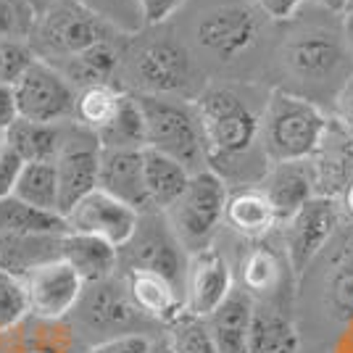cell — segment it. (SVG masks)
Here are the masks:
<instances>
[{
    "instance_id": "43",
    "label": "cell",
    "mask_w": 353,
    "mask_h": 353,
    "mask_svg": "<svg viewBox=\"0 0 353 353\" xmlns=\"http://www.w3.org/2000/svg\"><path fill=\"white\" fill-rule=\"evenodd\" d=\"M259 3V8L264 11L269 19H274V21H288V19H293L298 14V8L303 6V0H256Z\"/></svg>"
},
{
    "instance_id": "25",
    "label": "cell",
    "mask_w": 353,
    "mask_h": 353,
    "mask_svg": "<svg viewBox=\"0 0 353 353\" xmlns=\"http://www.w3.org/2000/svg\"><path fill=\"white\" fill-rule=\"evenodd\" d=\"M143 179L150 211H166L190 182V172L159 150L143 148Z\"/></svg>"
},
{
    "instance_id": "51",
    "label": "cell",
    "mask_w": 353,
    "mask_h": 353,
    "mask_svg": "<svg viewBox=\"0 0 353 353\" xmlns=\"http://www.w3.org/2000/svg\"><path fill=\"white\" fill-rule=\"evenodd\" d=\"M82 3H85V0H82Z\"/></svg>"
},
{
    "instance_id": "44",
    "label": "cell",
    "mask_w": 353,
    "mask_h": 353,
    "mask_svg": "<svg viewBox=\"0 0 353 353\" xmlns=\"http://www.w3.org/2000/svg\"><path fill=\"white\" fill-rule=\"evenodd\" d=\"M335 108H338L340 121L353 130V74L340 85L338 95H335Z\"/></svg>"
},
{
    "instance_id": "19",
    "label": "cell",
    "mask_w": 353,
    "mask_h": 353,
    "mask_svg": "<svg viewBox=\"0 0 353 353\" xmlns=\"http://www.w3.org/2000/svg\"><path fill=\"white\" fill-rule=\"evenodd\" d=\"M256 301L245 288H232L206 322L216 353H248L250 324H253Z\"/></svg>"
},
{
    "instance_id": "50",
    "label": "cell",
    "mask_w": 353,
    "mask_h": 353,
    "mask_svg": "<svg viewBox=\"0 0 353 353\" xmlns=\"http://www.w3.org/2000/svg\"><path fill=\"white\" fill-rule=\"evenodd\" d=\"M0 198H3V195H0Z\"/></svg>"
},
{
    "instance_id": "5",
    "label": "cell",
    "mask_w": 353,
    "mask_h": 353,
    "mask_svg": "<svg viewBox=\"0 0 353 353\" xmlns=\"http://www.w3.org/2000/svg\"><path fill=\"white\" fill-rule=\"evenodd\" d=\"M134 98L145 121V148L179 161L190 174L208 169L203 166L206 163L203 140L190 101L159 98V95H134Z\"/></svg>"
},
{
    "instance_id": "13",
    "label": "cell",
    "mask_w": 353,
    "mask_h": 353,
    "mask_svg": "<svg viewBox=\"0 0 353 353\" xmlns=\"http://www.w3.org/2000/svg\"><path fill=\"white\" fill-rule=\"evenodd\" d=\"M27 301H30V316L45 322H61L66 319L77 306L85 282L63 259L48 261L27 272L24 277Z\"/></svg>"
},
{
    "instance_id": "1",
    "label": "cell",
    "mask_w": 353,
    "mask_h": 353,
    "mask_svg": "<svg viewBox=\"0 0 353 353\" xmlns=\"http://www.w3.org/2000/svg\"><path fill=\"white\" fill-rule=\"evenodd\" d=\"M108 37H117L114 24H108L82 0H50L43 11L34 14L27 43L34 59L61 69L82 50Z\"/></svg>"
},
{
    "instance_id": "4",
    "label": "cell",
    "mask_w": 353,
    "mask_h": 353,
    "mask_svg": "<svg viewBox=\"0 0 353 353\" xmlns=\"http://www.w3.org/2000/svg\"><path fill=\"white\" fill-rule=\"evenodd\" d=\"M66 322L85 348L119 335H150L148 327L153 324L137 311L119 272L101 282H88Z\"/></svg>"
},
{
    "instance_id": "3",
    "label": "cell",
    "mask_w": 353,
    "mask_h": 353,
    "mask_svg": "<svg viewBox=\"0 0 353 353\" xmlns=\"http://www.w3.org/2000/svg\"><path fill=\"white\" fill-rule=\"evenodd\" d=\"M330 117L306 98L274 90L259 119V137L272 163L306 161L319 145Z\"/></svg>"
},
{
    "instance_id": "24",
    "label": "cell",
    "mask_w": 353,
    "mask_h": 353,
    "mask_svg": "<svg viewBox=\"0 0 353 353\" xmlns=\"http://www.w3.org/2000/svg\"><path fill=\"white\" fill-rule=\"evenodd\" d=\"M72 121V119H69ZM40 124V121H27V119H14L6 130H3V143L14 150L21 161H53L59 156L66 124Z\"/></svg>"
},
{
    "instance_id": "35",
    "label": "cell",
    "mask_w": 353,
    "mask_h": 353,
    "mask_svg": "<svg viewBox=\"0 0 353 353\" xmlns=\"http://www.w3.org/2000/svg\"><path fill=\"white\" fill-rule=\"evenodd\" d=\"M27 316H30V301L24 280L19 274L0 269V335L16 330Z\"/></svg>"
},
{
    "instance_id": "38",
    "label": "cell",
    "mask_w": 353,
    "mask_h": 353,
    "mask_svg": "<svg viewBox=\"0 0 353 353\" xmlns=\"http://www.w3.org/2000/svg\"><path fill=\"white\" fill-rule=\"evenodd\" d=\"M32 61L34 53L27 40L0 37V85H14Z\"/></svg>"
},
{
    "instance_id": "47",
    "label": "cell",
    "mask_w": 353,
    "mask_h": 353,
    "mask_svg": "<svg viewBox=\"0 0 353 353\" xmlns=\"http://www.w3.org/2000/svg\"><path fill=\"white\" fill-rule=\"evenodd\" d=\"M311 3L322 6V8H327V11H345V8L351 6V0H311Z\"/></svg>"
},
{
    "instance_id": "32",
    "label": "cell",
    "mask_w": 353,
    "mask_h": 353,
    "mask_svg": "<svg viewBox=\"0 0 353 353\" xmlns=\"http://www.w3.org/2000/svg\"><path fill=\"white\" fill-rule=\"evenodd\" d=\"M8 195L30 203L43 211L61 214L59 206V179H56V166L53 161H27L16 176L14 188Z\"/></svg>"
},
{
    "instance_id": "23",
    "label": "cell",
    "mask_w": 353,
    "mask_h": 353,
    "mask_svg": "<svg viewBox=\"0 0 353 353\" xmlns=\"http://www.w3.org/2000/svg\"><path fill=\"white\" fill-rule=\"evenodd\" d=\"M61 259L82 277V282H101L119 272V250L105 240L79 232H63Z\"/></svg>"
},
{
    "instance_id": "31",
    "label": "cell",
    "mask_w": 353,
    "mask_h": 353,
    "mask_svg": "<svg viewBox=\"0 0 353 353\" xmlns=\"http://www.w3.org/2000/svg\"><path fill=\"white\" fill-rule=\"evenodd\" d=\"M61 214L34 208L14 195L0 198V235H63Z\"/></svg>"
},
{
    "instance_id": "11",
    "label": "cell",
    "mask_w": 353,
    "mask_h": 353,
    "mask_svg": "<svg viewBox=\"0 0 353 353\" xmlns=\"http://www.w3.org/2000/svg\"><path fill=\"white\" fill-rule=\"evenodd\" d=\"M338 201L314 195L288 219L280 221L288 264L295 274H301L327 245V240L332 237L335 227H338Z\"/></svg>"
},
{
    "instance_id": "26",
    "label": "cell",
    "mask_w": 353,
    "mask_h": 353,
    "mask_svg": "<svg viewBox=\"0 0 353 353\" xmlns=\"http://www.w3.org/2000/svg\"><path fill=\"white\" fill-rule=\"evenodd\" d=\"M63 235H0V269L24 277L37 266L61 259Z\"/></svg>"
},
{
    "instance_id": "30",
    "label": "cell",
    "mask_w": 353,
    "mask_h": 353,
    "mask_svg": "<svg viewBox=\"0 0 353 353\" xmlns=\"http://www.w3.org/2000/svg\"><path fill=\"white\" fill-rule=\"evenodd\" d=\"M95 140L103 150H143L145 148L143 111L130 90H124L114 117L95 132Z\"/></svg>"
},
{
    "instance_id": "18",
    "label": "cell",
    "mask_w": 353,
    "mask_h": 353,
    "mask_svg": "<svg viewBox=\"0 0 353 353\" xmlns=\"http://www.w3.org/2000/svg\"><path fill=\"white\" fill-rule=\"evenodd\" d=\"M98 190L134 208L137 214L150 211L143 179V150H103L98 163Z\"/></svg>"
},
{
    "instance_id": "46",
    "label": "cell",
    "mask_w": 353,
    "mask_h": 353,
    "mask_svg": "<svg viewBox=\"0 0 353 353\" xmlns=\"http://www.w3.org/2000/svg\"><path fill=\"white\" fill-rule=\"evenodd\" d=\"M343 34H345V45L353 56V6L345 8V16H343Z\"/></svg>"
},
{
    "instance_id": "49",
    "label": "cell",
    "mask_w": 353,
    "mask_h": 353,
    "mask_svg": "<svg viewBox=\"0 0 353 353\" xmlns=\"http://www.w3.org/2000/svg\"><path fill=\"white\" fill-rule=\"evenodd\" d=\"M148 353H172L169 351V345H166V340H163V335L159 332L156 338H153V345H150V351Z\"/></svg>"
},
{
    "instance_id": "12",
    "label": "cell",
    "mask_w": 353,
    "mask_h": 353,
    "mask_svg": "<svg viewBox=\"0 0 353 353\" xmlns=\"http://www.w3.org/2000/svg\"><path fill=\"white\" fill-rule=\"evenodd\" d=\"M137 216L140 214L134 208L124 206L121 201L95 188L63 214V224H66V232L101 237L119 250L132 237L134 227H137Z\"/></svg>"
},
{
    "instance_id": "48",
    "label": "cell",
    "mask_w": 353,
    "mask_h": 353,
    "mask_svg": "<svg viewBox=\"0 0 353 353\" xmlns=\"http://www.w3.org/2000/svg\"><path fill=\"white\" fill-rule=\"evenodd\" d=\"M340 198H343V208L353 216V179L348 182V188H345V192H343Z\"/></svg>"
},
{
    "instance_id": "9",
    "label": "cell",
    "mask_w": 353,
    "mask_h": 353,
    "mask_svg": "<svg viewBox=\"0 0 353 353\" xmlns=\"http://www.w3.org/2000/svg\"><path fill=\"white\" fill-rule=\"evenodd\" d=\"M11 88H14L16 119L40 121V124H59L72 119L77 90L56 66L34 59Z\"/></svg>"
},
{
    "instance_id": "21",
    "label": "cell",
    "mask_w": 353,
    "mask_h": 353,
    "mask_svg": "<svg viewBox=\"0 0 353 353\" xmlns=\"http://www.w3.org/2000/svg\"><path fill=\"white\" fill-rule=\"evenodd\" d=\"M259 190L264 192L269 206L277 216V224L285 221L293 211L311 201L314 192V179H311L309 161H280L272 163L264 174Z\"/></svg>"
},
{
    "instance_id": "8",
    "label": "cell",
    "mask_w": 353,
    "mask_h": 353,
    "mask_svg": "<svg viewBox=\"0 0 353 353\" xmlns=\"http://www.w3.org/2000/svg\"><path fill=\"white\" fill-rule=\"evenodd\" d=\"M134 95H159L176 101H195V82L201 72L195 69L190 53L172 40H153L140 45L130 59Z\"/></svg>"
},
{
    "instance_id": "2",
    "label": "cell",
    "mask_w": 353,
    "mask_h": 353,
    "mask_svg": "<svg viewBox=\"0 0 353 353\" xmlns=\"http://www.w3.org/2000/svg\"><path fill=\"white\" fill-rule=\"evenodd\" d=\"M192 108L198 117L203 156L211 172H219V166L240 159L259 140V117L232 90H203L192 101Z\"/></svg>"
},
{
    "instance_id": "28",
    "label": "cell",
    "mask_w": 353,
    "mask_h": 353,
    "mask_svg": "<svg viewBox=\"0 0 353 353\" xmlns=\"http://www.w3.org/2000/svg\"><path fill=\"white\" fill-rule=\"evenodd\" d=\"M224 221L237 235L253 240V237H264L277 224V216L259 188H240L235 192H227Z\"/></svg>"
},
{
    "instance_id": "40",
    "label": "cell",
    "mask_w": 353,
    "mask_h": 353,
    "mask_svg": "<svg viewBox=\"0 0 353 353\" xmlns=\"http://www.w3.org/2000/svg\"><path fill=\"white\" fill-rule=\"evenodd\" d=\"M156 335H119V338L101 340L88 345L85 353H148Z\"/></svg>"
},
{
    "instance_id": "22",
    "label": "cell",
    "mask_w": 353,
    "mask_h": 353,
    "mask_svg": "<svg viewBox=\"0 0 353 353\" xmlns=\"http://www.w3.org/2000/svg\"><path fill=\"white\" fill-rule=\"evenodd\" d=\"M137 311L153 324H169L185 311V298L169 280L150 272H119Z\"/></svg>"
},
{
    "instance_id": "33",
    "label": "cell",
    "mask_w": 353,
    "mask_h": 353,
    "mask_svg": "<svg viewBox=\"0 0 353 353\" xmlns=\"http://www.w3.org/2000/svg\"><path fill=\"white\" fill-rule=\"evenodd\" d=\"M121 95H124V90L119 85H90V88L77 90L72 119L79 127H85L95 134L108 119L114 117Z\"/></svg>"
},
{
    "instance_id": "34",
    "label": "cell",
    "mask_w": 353,
    "mask_h": 353,
    "mask_svg": "<svg viewBox=\"0 0 353 353\" xmlns=\"http://www.w3.org/2000/svg\"><path fill=\"white\" fill-rule=\"evenodd\" d=\"M163 340L172 353H216L206 322L190 316V314H176L169 324H163Z\"/></svg>"
},
{
    "instance_id": "7",
    "label": "cell",
    "mask_w": 353,
    "mask_h": 353,
    "mask_svg": "<svg viewBox=\"0 0 353 353\" xmlns=\"http://www.w3.org/2000/svg\"><path fill=\"white\" fill-rule=\"evenodd\" d=\"M188 250L179 245L161 211H143L132 237L119 248V272H150L169 280L185 298Z\"/></svg>"
},
{
    "instance_id": "36",
    "label": "cell",
    "mask_w": 353,
    "mask_h": 353,
    "mask_svg": "<svg viewBox=\"0 0 353 353\" xmlns=\"http://www.w3.org/2000/svg\"><path fill=\"white\" fill-rule=\"evenodd\" d=\"M282 280V269H280V259L272 253L269 248H256L245 259V266H243V288L253 293H272L277 290V285Z\"/></svg>"
},
{
    "instance_id": "10",
    "label": "cell",
    "mask_w": 353,
    "mask_h": 353,
    "mask_svg": "<svg viewBox=\"0 0 353 353\" xmlns=\"http://www.w3.org/2000/svg\"><path fill=\"white\" fill-rule=\"evenodd\" d=\"M98 163H101V145L95 134L79 127L77 121L66 124V134L61 143L59 156L53 159L56 179H59V206L61 216L69 208L98 188Z\"/></svg>"
},
{
    "instance_id": "17",
    "label": "cell",
    "mask_w": 353,
    "mask_h": 353,
    "mask_svg": "<svg viewBox=\"0 0 353 353\" xmlns=\"http://www.w3.org/2000/svg\"><path fill=\"white\" fill-rule=\"evenodd\" d=\"M282 59L295 77L309 82H322L340 72L345 61V48L330 32H306L285 45Z\"/></svg>"
},
{
    "instance_id": "41",
    "label": "cell",
    "mask_w": 353,
    "mask_h": 353,
    "mask_svg": "<svg viewBox=\"0 0 353 353\" xmlns=\"http://www.w3.org/2000/svg\"><path fill=\"white\" fill-rule=\"evenodd\" d=\"M182 3L185 0H134L137 14H140L143 24H148V27H156V24L166 21L174 11L182 8Z\"/></svg>"
},
{
    "instance_id": "29",
    "label": "cell",
    "mask_w": 353,
    "mask_h": 353,
    "mask_svg": "<svg viewBox=\"0 0 353 353\" xmlns=\"http://www.w3.org/2000/svg\"><path fill=\"white\" fill-rule=\"evenodd\" d=\"M301 338L293 319L277 306H256L248 353H298Z\"/></svg>"
},
{
    "instance_id": "16",
    "label": "cell",
    "mask_w": 353,
    "mask_h": 353,
    "mask_svg": "<svg viewBox=\"0 0 353 353\" xmlns=\"http://www.w3.org/2000/svg\"><path fill=\"white\" fill-rule=\"evenodd\" d=\"M232 288V269L219 250L206 248L192 253L185 274V314L208 319Z\"/></svg>"
},
{
    "instance_id": "6",
    "label": "cell",
    "mask_w": 353,
    "mask_h": 353,
    "mask_svg": "<svg viewBox=\"0 0 353 353\" xmlns=\"http://www.w3.org/2000/svg\"><path fill=\"white\" fill-rule=\"evenodd\" d=\"M227 192L230 190L224 176L211 169H201L190 174V182L182 195L163 211L172 232L179 240V245L188 250V256L211 248V240L224 221Z\"/></svg>"
},
{
    "instance_id": "37",
    "label": "cell",
    "mask_w": 353,
    "mask_h": 353,
    "mask_svg": "<svg viewBox=\"0 0 353 353\" xmlns=\"http://www.w3.org/2000/svg\"><path fill=\"white\" fill-rule=\"evenodd\" d=\"M34 6L30 0H0V37L27 40L34 24Z\"/></svg>"
},
{
    "instance_id": "14",
    "label": "cell",
    "mask_w": 353,
    "mask_h": 353,
    "mask_svg": "<svg viewBox=\"0 0 353 353\" xmlns=\"http://www.w3.org/2000/svg\"><path fill=\"white\" fill-rule=\"evenodd\" d=\"M195 40L214 59L232 61L259 40V16L248 6L211 8L195 24Z\"/></svg>"
},
{
    "instance_id": "20",
    "label": "cell",
    "mask_w": 353,
    "mask_h": 353,
    "mask_svg": "<svg viewBox=\"0 0 353 353\" xmlns=\"http://www.w3.org/2000/svg\"><path fill=\"white\" fill-rule=\"evenodd\" d=\"M0 353H85V343L66 319L45 322L27 316L16 330L0 335Z\"/></svg>"
},
{
    "instance_id": "39",
    "label": "cell",
    "mask_w": 353,
    "mask_h": 353,
    "mask_svg": "<svg viewBox=\"0 0 353 353\" xmlns=\"http://www.w3.org/2000/svg\"><path fill=\"white\" fill-rule=\"evenodd\" d=\"M330 303L343 316L353 319V256L332 272L330 280Z\"/></svg>"
},
{
    "instance_id": "15",
    "label": "cell",
    "mask_w": 353,
    "mask_h": 353,
    "mask_svg": "<svg viewBox=\"0 0 353 353\" xmlns=\"http://www.w3.org/2000/svg\"><path fill=\"white\" fill-rule=\"evenodd\" d=\"M314 192L338 201L353 179V130L340 119H330L319 145L309 159Z\"/></svg>"
},
{
    "instance_id": "42",
    "label": "cell",
    "mask_w": 353,
    "mask_h": 353,
    "mask_svg": "<svg viewBox=\"0 0 353 353\" xmlns=\"http://www.w3.org/2000/svg\"><path fill=\"white\" fill-rule=\"evenodd\" d=\"M21 166H24V161H21L14 150L3 143V137H0V195H8V192H11L16 176L21 172Z\"/></svg>"
},
{
    "instance_id": "52",
    "label": "cell",
    "mask_w": 353,
    "mask_h": 353,
    "mask_svg": "<svg viewBox=\"0 0 353 353\" xmlns=\"http://www.w3.org/2000/svg\"><path fill=\"white\" fill-rule=\"evenodd\" d=\"M0 134H3V132H0Z\"/></svg>"
},
{
    "instance_id": "45",
    "label": "cell",
    "mask_w": 353,
    "mask_h": 353,
    "mask_svg": "<svg viewBox=\"0 0 353 353\" xmlns=\"http://www.w3.org/2000/svg\"><path fill=\"white\" fill-rule=\"evenodd\" d=\"M16 119V103H14V88L11 85H0V132Z\"/></svg>"
},
{
    "instance_id": "27",
    "label": "cell",
    "mask_w": 353,
    "mask_h": 353,
    "mask_svg": "<svg viewBox=\"0 0 353 353\" xmlns=\"http://www.w3.org/2000/svg\"><path fill=\"white\" fill-rule=\"evenodd\" d=\"M121 63V50L117 37H108L103 43L82 50L77 59L63 63L59 72L74 85V90L90 88V85H114V74Z\"/></svg>"
}]
</instances>
